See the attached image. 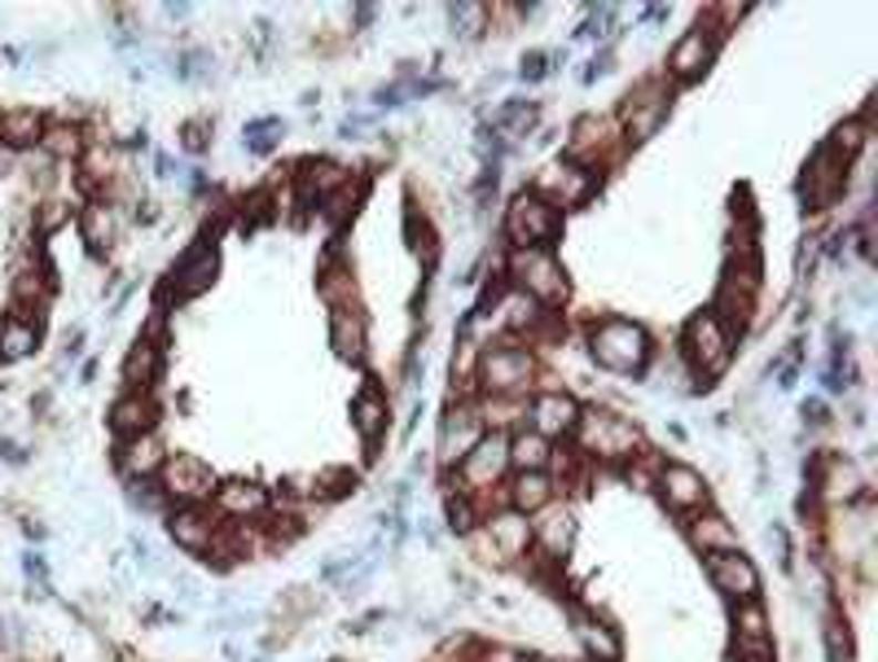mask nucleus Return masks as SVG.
I'll return each mask as SVG.
<instances>
[{
    "instance_id": "50",
    "label": "nucleus",
    "mask_w": 878,
    "mask_h": 662,
    "mask_svg": "<svg viewBox=\"0 0 878 662\" xmlns=\"http://www.w3.org/2000/svg\"><path fill=\"white\" fill-rule=\"evenodd\" d=\"M484 662H531L527 654H514V650H488Z\"/></svg>"
},
{
    "instance_id": "47",
    "label": "nucleus",
    "mask_w": 878,
    "mask_h": 662,
    "mask_svg": "<svg viewBox=\"0 0 878 662\" xmlns=\"http://www.w3.org/2000/svg\"><path fill=\"white\" fill-rule=\"evenodd\" d=\"M448 518H453V531H471L475 527V509H471L466 492L462 496H448Z\"/></svg>"
},
{
    "instance_id": "52",
    "label": "nucleus",
    "mask_w": 878,
    "mask_h": 662,
    "mask_svg": "<svg viewBox=\"0 0 878 662\" xmlns=\"http://www.w3.org/2000/svg\"><path fill=\"white\" fill-rule=\"evenodd\" d=\"M663 18H668V4H650L645 9V22H663Z\"/></svg>"
},
{
    "instance_id": "3",
    "label": "nucleus",
    "mask_w": 878,
    "mask_h": 662,
    "mask_svg": "<svg viewBox=\"0 0 878 662\" xmlns=\"http://www.w3.org/2000/svg\"><path fill=\"white\" fill-rule=\"evenodd\" d=\"M598 185H602L598 167H589V163H554V167L536 172L531 194H536V198H545L554 211H567V207L589 203Z\"/></svg>"
},
{
    "instance_id": "25",
    "label": "nucleus",
    "mask_w": 878,
    "mask_h": 662,
    "mask_svg": "<svg viewBox=\"0 0 878 662\" xmlns=\"http://www.w3.org/2000/svg\"><path fill=\"white\" fill-rule=\"evenodd\" d=\"M216 509H220V514H229V518H238V523H247V518H259V514L268 509V492H264V487H255V483L234 478V483L216 487Z\"/></svg>"
},
{
    "instance_id": "22",
    "label": "nucleus",
    "mask_w": 878,
    "mask_h": 662,
    "mask_svg": "<svg viewBox=\"0 0 878 662\" xmlns=\"http://www.w3.org/2000/svg\"><path fill=\"white\" fill-rule=\"evenodd\" d=\"M44 127H49V118L40 111H31V106L0 111V145L13 149V154H22V149H31V145L44 141Z\"/></svg>"
},
{
    "instance_id": "37",
    "label": "nucleus",
    "mask_w": 878,
    "mask_h": 662,
    "mask_svg": "<svg viewBox=\"0 0 878 662\" xmlns=\"http://www.w3.org/2000/svg\"><path fill=\"white\" fill-rule=\"evenodd\" d=\"M554 461V447L545 435H536V431H518L514 439H509V465H518V469H545Z\"/></svg>"
},
{
    "instance_id": "18",
    "label": "nucleus",
    "mask_w": 878,
    "mask_h": 662,
    "mask_svg": "<svg viewBox=\"0 0 878 662\" xmlns=\"http://www.w3.org/2000/svg\"><path fill=\"white\" fill-rule=\"evenodd\" d=\"M484 439V417L479 408H453L440 426V456L444 461H466V452Z\"/></svg>"
},
{
    "instance_id": "40",
    "label": "nucleus",
    "mask_w": 878,
    "mask_h": 662,
    "mask_svg": "<svg viewBox=\"0 0 878 662\" xmlns=\"http://www.w3.org/2000/svg\"><path fill=\"white\" fill-rule=\"evenodd\" d=\"M361 198H365V180H361V176H357V180L348 176V180H343V185H339V189L326 198V211H330V220H348V216L361 207Z\"/></svg>"
},
{
    "instance_id": "14",
    "label": "nucleus",
    "mask_w": 878,
    "mask_h": 662,
    "mask_svg": "<svg viewBox=\"0 0 878 662\" xmlns=\"http://www.w3.org/2000/svg\"><path fill=\"white\" fill-rule=\"evenodd\" d=\"M844 167H848V163H844L830 145L817 149V158H813V167H808V176H804V194H808V207H813V211L830 207V203L844 194V180H848Z\"/></svg>"
},
{
    "instance_id": "8",
    "label": "nucleus",
    "mask_w": 878,
    "mask_h": 662,
    "mask_svg": "<svg viewBox=\"0 0 878 662\" xmlns=\"http://www.w3.org/2000/svg\"><path fill=\"white\" fill-rule=\"evenodd\" d=\"M531 373H536V364H531V355L523 346H497L479 364V377H484L488 395H523Z\"/></svg>"
},
{
    "instance_id": "1",
    "label": "nucleus",
    "mask_w": 878,
    "mask_h": 662,
    "mask_svg": "<svg viewBox=\"0 0 878 662\" xmlns=\"http://www.w3.org/2000/svg\"><path fill=\"white\" fill-rule=\"evenodd\" d=\"M589 351L593 360L607 369V373H641L645 360H650V338L637 321H602L593 338H589Z\"/></svg>"
},
{
    "instance_id": "10",
    "label": "nucleus",
    "mask_w": 878,
    "mask_h": 662,
    "mask_svg": "<svg viewBox=\"0 0 878 662\" xmlns=\"http://www.w3.org/2000/svg\"><path fill=\"white\" fill-rule=\"evenodd\" d=\"M509 469V439L505 435H484L462 461V492H488Z\"/></svg>"
},
{
    "instance_id": "34",
    "label": "nucleus",
    "mask_w": 878,
    "mask_h": 662,
    "mask_svg": "<svg viewBox=\"0 0 878 662\" xmlns=\"http://www.w3.org/2000/svg\"><path fill=\"white\" fill-rule=\"evenodd\" d=\"M352 422H357V431H361V439L365 443H378V435L386 431V400H382L378 386H365V391L352 400Z\"/></svg>"
},
{
    "instance_id": "48",
    "label": "nucleus",
    "mask_w": 878,
    "mask_h": 662,
    "mask_svg": "<svg viewBox=\"0 0 878 662\" xmlns=\"http://www.w3.org/2000/svg\"><path fill=\"white\" fill-rule=\"evenodd\" d=\"M180 141H185V149H189V154H203V149H207V118H194V123H185Z\"/></svg>"
},
{
    "instance_id": "41",
    "label": "nucleus",
    "mask_w": 878,
    "mask_h": 662,
    "mask_svg": "<svg viewBox=\"0 0 878 662\" xmlns=\"http://www.w3.org/2000/svg\"><path fill=\"white\" fill-rule=\"evenodd\" d=\"M861 145H866V118H848V123H839L835 127V136H830V149L848 163V158H857L861 154Z\"/></svg>"
},
{
    "instance_id": "21",
    "label": "nucleus",
    "mask_w": 878,
    "mask_h": 662,
    "mask_svg": "<svg viewBox=\"0 0 878 662\" xmlns=\"http://www.w3.org/2000/svg\"><path fill=\"white\" fill-rule=\"evenodd\" d=\"M111 426L120 439H136V435H149L158 426V404L145 395V391H127L124 400H115L111 408Z\"/></svg>"
},
{
    "instance_id": "35",
    "label": "nucleus",
    "mask_w": 878,
    "mask_h": 662,
    "mask_svg": "<svg viewBox=\"0 0 878 662\" xmlns=\"http://www.w3.org/2000/svg\"><path fill=\"white\" fill-rule=\"evenodd\" d=\"M348 180V172L339 167V163H303V172H299V189H303V203H312V198H330L339 185Z\"/></svg>"
},
{
    "instance_id": "31",
    "label": "nucleus",
    "mask_w": 878,
    "mask_h": 662,
    "mask_svg": "<svg viewBox=\"0 0 878 662\" xmlns=\"http://www.w3.org/2000/svg\"><path fill=\"white\" fill-rule=\"evenodd\" d=\"M35 346H40V321L18 317V312H9V317L0 321V360H22V355H31Z\"/></svg>"
},
{
    "instance_id": "17",
    "label": "nucleus",
    "mask_w": 878,
    "mask_h": 662,
    "mask_svg": "<svg viewBox=\"0 0 878 662\" xmlns=\"http://www.w3.org/2000/svg\"><path fill=\"white\" fill-rule=\"evenodd\" d=\"M527 413H531V431H536V435H545V439H554V435H571V431H576V417H580L576 400H571V395H562V391H540V395L527 404Z\"/></svg>"
},
{
    "instance_id": "27",
    "label": "nucleus",
    "mask_w": 878,
    "mask_h": 662,
    "mask_svg": "<svg viewBox=\"0 0 878 662\" xmlns=\"http://www.w3.org/2000/svg\"><path fill=\"white\" fill-rule=\"evenodd\" d=\"M576 637H580L585 654H589L593 662H620V654H624V641H620V632H616L611 623H602V619H589V614H580V619H576Z\"/></svg>"
},
{
    "instance_id": "11",
    "label": "nucleus",
    "mask_w": 878,
    "mask_h": 662,
    "mask_svg": "<svg viewBox=\"0 0 878 662\" xmlns=\"http://www.w3.org/2000/svg\"><path fill=\"white\" fill-rule=\"evenodd\" d=\"M654 487H659V496H663V505L672 509V514H699L703 505H707V483H703V474L699 469H690V465H659V474H654Z\"/></svg>"
},
{
    "instance_id": "24",
    "label": "nucleus",
    "mask_w": 878,
    "mask_h": 662,
    "mask_svg": "<svg viewBox=\"0 0 878 662\" xmlns=\"http://www.w3.org/2000/svg\"><path fill=\"white\" fill-rule=\"evenodd\" d=\"M488 540H493V549L505 557H523L527 545H531V523H527V514H518V509H505V514H493L488 518Z\"/></svg>"
},
{
    "instance_id": "39",
    "label": "nucleus",
    "mask_w": 878,
    "mask_h": 662,
    "mask_svg": "<svg viewBox=\"0 0 878 662\" xmlns=\"http://www.w3.org/2000/svg\"><path fill=\"white\" fill-rule=\"evenodd\" d=\"M540 303L536 299H527L523 290L518 294H509L502 303V321H505V330H514V333H536V325H540Z\"/></svg>"
},
{
    "instance_id": "51",
    "label": "nucleus",
    "mask_w": 878,
    "mask_h": 662,
    "mask_svg": "<svg viewBox=\"0 0 878 662\" xmlns=\"http://www.w3.org/2000/svg\"><path fill=\"white\" fill-rule=\"evenodd\" d=\"M13 158H18V154H13V149H4V145H0V176H9V172H13Z\"/></svg>"
},
{
    "instance_id": "15",
    "label": "nucleus",
    "mask_w": 878,
    "mask_h": 662,
    "mask_svg": "<svg viewBox=\"0 0 878 662\" xmlns=\"http://www.w3.org/2000/svg\"><path fill=\"white\" fill-rule=\"evenodd\" d=\"M668 118V93L659 89V84H645V89H637L632 97H628L624 106V132L632 145H641V141H650L654 132H659V123Z\"/></svg>"
},
{
    "instance_id": "7",
    "label": "nucleus",
    "mask_w": 878,
    "mask_h": 662,
    "mask_svg": "<svg viewBox=\"0 0 878 662\" xmlns=\"http://www.w3.org/2000/svg\"><path fill=\"white\" fill-rule=\"evenodd\" d=\"M158 478H163V496H172L180 505H198V500L216 496V474L198 456H189V452L167 456L163 469H158Z\"/></svg>"
},
{
    "instance_id": "2",
    "label": "nucleus",
    "mask_w": 878,
    "mask_h": 662,
    "mask_svg": "<svg viewBox=\"0 0 878 662\" xmlns=\"http://www.w3.org/2000/svg\"><path fill=\"white\" fill-rule=\"evenodd\" d=\"M562 228V211H554L545 198H536L531 189L518 194L505 211V237L518 246V250H545Z\"/></svg>"
},
{
    "instance_id": "28",
    "label": "nucleus",
    "mask_w": 878,
    "mask_h": 662,
    "mask_svg": "<svg viewBox=\"0 0 878 662\" xmlns=\"http://www.w3.org/2000/svg\"><path fill=\"white\" fill-rule=\"evenodd\" d=\"M554 500V478L545 469H518L514 487H509V509L518 514H540Z\"/></svg>"
},
{
    "instance_id": "23",
    "label": "nucleus",
    "mask_w": 878,
    "mask_h": 662,
    "mask_svg": "<svg viewBox=\"0 0 878 662\" xmlns=\"http://www.w3.org/2000/svg\"><path fill=\"white\" fill-rule=\"evenodd\" d=\"M158 373H163V351H158V342H154V338H136L132 351L124 355L127 391H145V395H149V386L158 382Z\"/></svg>"
},
{
    "instance_id": "44",
    "label": "nucleus",
    "mask_w": 878,
    "mask_h": 662,
    "mask_svg": "<svg viewBox=\"0 0 878 662\" xmlns=\"http://www.w3.org/2000/svg\"><path fill=\"white\" fill-rule=\"evenodd\" d=\"M66 220H71V207H66V203H58V198H49V203H40V207H35L31 228H35V237H53Z\"/></svg>"
},
{
    "instance_id": "26",
    "label": "nucleus",
    "mask_w": 878,
    "mask_h": 662,
    "mask_svg": "<svg viewBox=\"0 0 878 662\" xmlns=\"http://www.w3.org/2000/svg\"><path fill=\"white\" fill-rule=\"evenodd\" d=\"M571 536H576L571 509H549L545 505L540 509V523H531V540L549 552V557H562V552L571 549Z\"/></svg>"
},
{
    "instance_id": "29",
    "label": "nucleus",
    "mask_w": 878,
    "mask_h": 662,
    "mask_svg": "<svg viewBox=\"0 0 878 662\" xmlns=\"http://www.w3.org/2000/svg\"><path fill=\"white\" fill-rule=\"evenodd\" d=\"M330 346L343 360H361L365 355V317L357 308H334V317H330Z\"/></svg>"
},
{
    "instance_id": "36",
    "label": "nucleus",
    "mask_w": 878,
    "mask_h": 662,
    "mask_svg": "<svg viewBox=\"0 0 878 662\" xmlns=\"http://www.w3.org/2000/svg\"><path fill=\"white\" fill-rule=\"evenodd\" d=\"M40 149H44L49 158L66 163V158H80V154L89 149V136H84V127H75V123H49Z\"/></svg>"
},
{
    "instance_id": "9",
    "label": "nucleus",
    "mask_w": 878,
    "mask_h": 662,
    "mask_svg": "<svg viewBox=\"0 0 878 662\" xmlns=\"http://www.w3.org/2000/svg\"><path fill=\"white\" fill-rule=\"evenodd\" d=\"M216 268H220V259H216V246L211 241H198V246H189L180 259H176V268H172V281H167V290H163V299H194V294H203L211 281H216Z\"/></svg>"
},
{
    "instance_id": "6",
    "label": "nucleus",
    "mask_w": 878,
    "mask_h": 662,
    "mask_svg": "<svg viewBox=\"0 0 878 662\" xmlns=\"http://www.w3.org/2000/svg\"><path fill=\"white\" fill-rule=\"evenodd\" d=\"M514 281L523 286L527 299L536 303H562L567 299V277H562V263L549 255V250H514V263H509Z\"/></svg>"
},
{
    "instance_id": "30",
    "label": "nucleus",
    "mask_w": 878,
    "mask_h": 662,
    "mask_svg": "<svg viewBox=\"0 0 878 662\" xmlns=\"http://www.w3.org/2000/svg\"><path fill=\"white\" fill-rule=\"evenodd\" d=\"M817 487H822L830 500H853V496L866 487V478H861V469H857L853 461H844V456H822V478H817Z\"/></svg>"
},
{
    "instance_id": "38",
    "label": "nucleus",
    "mask_w": 878,
    "mask_h": 662,
    "mask_svg": "<svg viewBox=\"0 0 878 662\" xmlns=\"http://www.w3.org/2000/svg\"><path fill=\"white\" fill-rule=\"evenodd\" d=\"M607 141H611V123H607V118H580V123L571 127V163H580V158L607 149Z\"/></svg>"
},
{
    "instance_id": "49",
    "label": "nucleus",
    "mask_w": 878,
    "mask_h": 662,
    "mask_svg": "<svg viewBox=\"0 0 878 662\" xmlns=\"http://www.w3.org/2000/svg\"><path fill=\"white\" fill-rule=\"evenodd\" d=\"M545 62H549L545 53H531V58L523 62V80H545V75H549V66H545Z\"/></svg>"
},
{
    "instance_id": "33",
    "label": "nucleus",
    "mask_w": 878,
    "mask_h": 662,
    "mask_svg": "<svg viewBox=\"0 0 878 662\" xmlns=\"http://www.w3.org/2000/svg\"><path fill=\"white\" fill-rule=\"evenodd\" d=\"M690 540L703 552H734L738 549V531L721 518V514H703L690 523Z\"/></svg>"
},
{
    "instance_id": "16",
    "label": "nucleus",
    "mask_w": 878,
    "mask_h": 662,
    "mask_svg": "<svg viewBox=\"0 0 878 662\" xmlns=\"http://www.w3.org/2000/svg\"><path fill=\"white\" fill-rule=\"evenodd\" d=\"M167 531H172L176 549L203 557V552H211V545H216V531H220V527L211 523V514H207L203 505H176V514L167 518Z\"/></svg>"
},
{
    "instance_id": "5",
    "label": "nucleus",
    "mask_w": 878,
    "mask_h": 662,
    "mask_svg": "<svg viewBox=\"0 0 878 662\" xmlns=\"http://www.w3.org/2000/svg\"><path fill=\"white\" fill-rule=\"evenodd\" d=\"M576 439L585 452L602 456V461H624V456H637V426L616 417V413H580L576 417Z\"/></svg>"
},
{
    "instance_id": "20",
    "label": "nucleus",
    "mask_w": 878,
    "mask_h": 662,
    "mask_svg": "<svg viewBox=\"0 0 878 662\" xmlns=\"http://www.w3.org/2000/svg\"><path fill=\"white\" fill-rule=\"evenodd\" d=\"M712 53H716V40H712V31L694 27V31H685V35L676 40V49H672V58H668V71H672L676 80H699V75L707 71Z\"/></svg>"
},
{
    "instance_id": "32",
    "label": "nucleus",
    "mask_w": 878,
    "mask_h": 662,
    "mask_svg": "<svg viewBox=\"0 0 878 662\" xmlns=\"http://www.w3.org/2000/svg\"><path fill=\"white\" fill-rule=\"evenodd\" d=\"M115 228H120V220H115V207L111 203H89L80 211V237L89 241L93 255H102L115 241Z\"/></svg>"
},
{
    "instance_id": "54",
    "label": "nucleus",
    "mask_w": 878,
    "mask_h": 662,
    "mask_svg": "<svg viewBox=\"0 0 878 662\" xmlns=\"http://www.w3.org/2000/svg\"><path fill=\"white\" fill-rule=\"evenodd\" d=\"M163 13H167V18H176V22H180V18H189V4H167V9H163Z\"/></svg>"
},
{
    "instance_id": "13",
    "label": "nucleus",
    "mask_w": 878,
    "mask_h": 662,
    "mask_svg": "<svg viewBox=\"0 0 878 662\" xmlns=\"http://www.w3.org/2000/svg\"><path fill=\"white\" fill-rule=\"evenodd\" d=\"M734 650L743 662H768L773 659V641H768V619L760 601H738L734 610Z\"/></svg>"
},
{
    "instance_id": "43",
    "label": "nucleus",
    "mask_w": 878,
    "mask_h": 662,
    "mask_svg": "<svg viewBox=\"0 0 878 662\" xmlns=\"http://www.w3.org/2000/svg\"><path fill=\"white\" fill-rule=\"evenodd\" d=\"M531 123H536V106L531 102H509V106H502V111L493 114V127L497 132H514V136H523Z\"/></svg>"
},
{
    "instance_id": "53",
    "label": "nucleus",
    "mask_w": 878,
    "mask_h": 662,
    "mask_svg": "<svg viewBox=\"0 0 878 662\" xmlns=\"http://www.w3.org/2000/svg\"><path fill=\"white\" fill-rule=\"evenodd\" d=\"M804 417H808V422H826V404H808Z\"/></svg>"
},
{
    "instance_id": "12",
    "label": "nucleus",
    "mask_w": 878,
    "mask_h": 662,
    "mask_svg": "<svg viewBox=\"0 0 878 662\" xmlns=\"http://www.w3.org/2000/svg\"><path fill=\"white\" fill-rule=\"evenodd\" d=\"M707 575L730 601H755L760 597V570L743 552H707Z\"/></svg>"
},
{
    "instance_id": "46",
    "label": "nucleus",
    "mask_w": 878,
    "mask_h": 662,
    "mask_svg": "<svg viewBox=\"0 0 878 662\" xmlns=\"http://www.w3.org/2000/svg\"><path fill=\"white\" fill-rule=\"evenodd\" d=\"M826 641H830V659L835 662L853 659V637H848V628H844L839 619H830V623H826Z\"/></svg>"
},
{
    "instance_id": "42",
    "label": "nucleus",
    "mask_w": 878,
    "mask_h": 662,
    "mask_svg": "<svg viewBox=\"0 0 878 662\" xmlns=\"http://www.w3.org/2000/svg\"><path fill=\"white\" fill-rule=\"evenodd\" d=\"M448 18H453L457 35L475 40V35L484 31V22H488V4H471V0H462V4H448Z\"/></svg>"
},
{
    "instance_id": "19",
    "label": "nucleus",
    "mask_w": 878,
    "mask_h": 662,
    "mask_svg": "<svg viewBox=\"0 0 878 662\" xmlns=\"http://www.w3.org/2000/svg\"><path fill=\"white\" fill-rule=\"evenodd\" d=\"M163 443H158V435L149 431V435H136V439H120V452H115V465H120V474L124 478H154L158 469H163Z\"/></svg>"
},
{
    "instance_id": "45",
    "label": "nucleus",
    "mask_w": 878,
    "mask_h": 662,
    "mask_svg": "<svg viewBox=\"0 0 878 662\" xmlns=\"http://www.w3.org/2000/svg\"><path fill=\"white\" fill-rule=\"evenodd\" d=\"M272 132H281V123H277V118H259V123H251V127H247V149L268 154V149L277 145V136H272Z\"/></svg>"
},
{
    "instance_id": "4",
    "label": "nucleus",
    "mask_w": 878,
    "mask_h": 662,
    "mask_svg": "<svg viewBox=\"0 0 878 662\" xmlns=\"http://www.w3.org/2000/svg\"><path fill=\"white\" fill-rule=\"evenodd\" d=\"M685 355L703 377H716L734 355V330L716 312H699L685 330Z\"/></svg>"
}]
</instances>
